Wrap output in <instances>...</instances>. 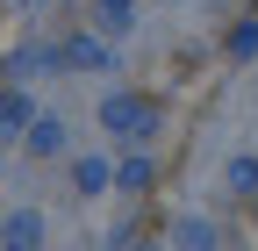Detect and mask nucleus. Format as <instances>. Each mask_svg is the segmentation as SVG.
<instances>
[{"mask_svg": "<svg viewBox=\"0 0 258 251\" xmlns=\"http://www.w3.org/2000/svg\"><path fill=\"white\" fill-rule=\"evenodd\" d=\"M101 115H108V130H115V137H151V108H144V101H122V93H115Z\"/></svg>", "mask_w": 258, "mask_h": 251, "instance_id": "nucleus-1", "label": "nucleus"}, {"mask_svg": "<svg viewBox=\"0 0 258 251\" xmlns=\"http://www.w3.org/2000/svg\"><path fill=\"white\" fill-rule=\"evenodd\" d=\"M179 244L186 251H208V223H179Z\"/></svg>", "mask_w": 258, "mask_h": 251, "instance_id": "nucleus-4", "label": "nucleus"}, {"mask_svg": "<svg viewBox=\"0 0 258 251\" xmlns=\"http://www.w3.org/2000/svg\"><path fill=\"white\" fill-rule=\"evenodd\" d=\"M101 8H108V15H101L108 29H122V22H129V0H101Z\"/></svg>", "mask_w": 258, "mask_h": 251, "instance_id": "nucleus-6", "label": "nucleus"}, {"mask_svg": "<svg viewBox=\"0 0 258 251\" xmlns=\"http://www.w3.org/2000/svg\"><path fill=\"white\" fill-rule=\"evenodd\" d=\"M230 179H237V194H251V186H258V165H251V158H237V165H230Z\"/></svg>", "mask_w": 258, "mask_h": 251, "instance_id": "nucleus-5", "label": "nucleus"}, {"mask_svg": "<svg viewBox=\"0 0 258 251\" xmlns=\"http://www.w3.org/2000/svg\"><path fill=\"white\" fill-rule=\"evenodd\" d=\"M22 122H29V108H22V101H8V108H0V137H15Z\"/></svg>", "mask_w": 258, "mask_h": 251, "instance_id": "nucleus-3", "label": "nucleus"}, {"mask_svg": "<svg viewBox=\"0 0 258 251\" xmlns=\"http://www.w3.org/2000/svg\"><path fill=\"white\" fill-rule=\"evenodd\" d=\"M0 251H36V215H8L0 223Z\"/></svg>", "mask_w": 258, "mask_h": 251, "instance_id": "nucleus-2", "label": "nucleus"}]
</instances>
